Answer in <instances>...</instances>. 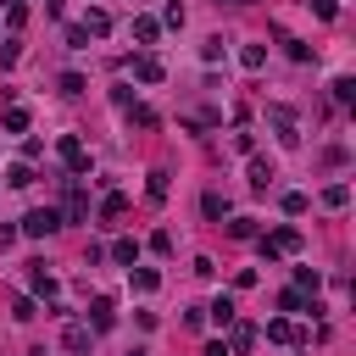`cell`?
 I'll list each match as a JSON object with an SVG mask.
<instances>
[{"mask_svg":"<svg viewBox=\"0 0 356 356\" xmlns=\"http://www.w3.org/2000/svg\"><path fill=\"white\" fill-rule=\"evenodd\" d=\"M56 229H62V212H56V206H39V212L23 217V234H28V240H44V234H56Z\"/></svg>","mask_w":356,"mask_h":356,"instance_id":"cell-1","label":"cell"},{"mask_svg":"<svg viewBox=\"0 0 356 356\" xmlns=\"http://www.w3.org/2000/svg\"><path fill=\"white\" fill-rule=\"evenodd\" d=\"M295 251H301V234H295V229H273V234L262 240V256H267V262H279V256H295Z\"/></svg>","mask_w":356,"mask_h":356,"instance_id":"cell-2","label":"cell"},{"mask_svg":"<svg viewBox=\"0 0 356 356\" xmlns=\"http://www.w3.org/2000/svg\"><path fill=\"white\" fill-rule=\"evenodd\" d=\"M267 123H273L279 145H301V128H295V112L290 106H267Z\"/></svg>","mask_w":356,"mask_h":356,"instance_id":"cell-3","label":"cell"},{"mask_svg":"<svg viewBox=\"0 0 356 356\" xmlns=\"http://www.w3.org/2000/svg\"><path fill=\"white\" fill-rule=\"evenodd\" d=\"M56 151H62V162H67V173H89V156H84V145L73 140V134H62V145H56Z\"/></svg>","mask_w":356,"mask_h":356,"instance_id":"cell-4","label":"cell"},{"mask_svg":"<svg viewBox=\"0 0 356 356\" xmlns=\"http://www.w3.org/2000/svg\"><path fill=\"white\" fill-rule=\"evenodd\" d=\"M112 323H117V306H112V301H106V295H101V301H95V306H89V329H95V334H106V329H112Z\"/></svg>","mask_w":356,"mask_h":356,"instance_id":"cell-5","label":"cell"},{"mask_svg":"<svg viewBox=\"0 0 356 356\" xmlns=\"http://www.w3.org/2000/svg\"><path fill=\"white\" fill-rule=\"evenodd\" d=\"M134 78H140V84H162V62L145 51V56H134Z\"/></svg>","mask_w":356,"mask_h":356,"instance_id":"cell-6","label":"cell"},{"mask_svg":"<svg viewBox=\"0 0 356 356\" xmlns=\"http://www.w3.org/2000/svg\"><path fill=\"white\" fill-rule=\"evenodd\" d=\"M89 340H95V329H89V323H67V334H62L67 351H89Z\"/></svg>","mask_w":356,"mask_h":356,"instance_id":"cell-7","label":"cell"},{"mask_svg":"<svg viewBox=\"0 0 356 356\" xmlns=\"http://www.w3.org/2000/svg\"><path fill=\"white\" fill-rule=\"evenodd\" d=\"M28 284H34V295H44V301H56V279L44 273V262H34V273H28Z\"/></svg>","mask_w":356,"mask_h":356,"instance_id":"cell-8","label":"cell"},{"mask_svg":"<svg viewBox=\"0 0 356 356\" xmlns=\"http://www.w3.org/2000/svg\"><path fill=\"white\" fill-rule=\"evenodd\" d=\"M128 273H134V290H140V295H151V290L162 284V273H156V267H128Z\"/></svg>","mask_w":356,"mask_h":356,"instance_id":"cell-9","label":"cell"},{"mask_svg":"<svg viewBox=\"0 0 356 356\" xmlns=\"http://www.w3.org/2000/svg\"><path fill=\"white\" fill-rule=\"evenodd\" d=\"M323 206H329V212H345V206H351V184H329V190H323Z\"/></svg>","mask_w":356,"mask_h":356,"instance_id":"cell-10","label":"cell"},{"mask_svg":"<svg viewBox=\"0 0 356 356\" xmlns=\"http://www.w3.org/2000/svg\"><path fill=\"white\" fill-rule=\"evenodd\" d=\"M6 184H12V190H28V184H34V167H28V162H12V167H6Z\"/></svg>","mask_w":356,"mask_h":356,"instance_id":"cell-11","label":"cell"},{"mask_svg":"<svg viewBox=\"0 0 356 356\" xmlns=\"http://www.w3.org/2000/svg\"><path fill=\"white\" fill-rule=\"evenodd\" d=\"M78 28H84V34H112V17L95 6V12H84V23H78Z\"/></svg>","mask_w":356,"mask_h":356,"instance_id":"cell-12","label":"cell"},{"mask_svg":"<svg viewBox=\"0 0 356 356\" xmlns=\"http://www.w3.org/2000/svg\"><path fill=\"white\" fill-rule=\"evenodd\" d=\"M156 34H162L156 17H134V39H140V44H156Z\"/></svg>","mask_w":356,"mask_h":356,"instance_id":"cell-13","label":"cell"},{"mask_svg":"<svg viewBox=\"0 0 356 356\" xmlns=\"http://www.w3.org/2000/svg\"><path fill=\"white\" fill-rule=\"evenodd\" d=\"M201 212L217 222V217H229V195H217V190H206V201H201Z\"/></svg>","mask_w":356,"mask_h":356,"instance_id":"cell-14","label":"cell"},{"mask_svg":"<svg viewBox=\"0 0 356 356\" xmlns=\"http://www.w3.org/2000/svg\"><path fill=\"white\" fill-rule=\"evenodd\" d=\"M251 184H256V190L273 184V162H267V156H256V162H251Z\"/></svg>","mask_w":356,"mask_h":356,"instance_id":"cell-15","label":"cell"},{"mask_svg":"<svg viewBox=\"0 0 356 356\" xmlns=\"http://www.w3.org/2000/svg\"><path fill=\"white\" fill-rule=\"evenodd\" d=\"M112 256H117L123 267H134V262H140V240H117V245H112Z\"/></svg>","mask_w":356,"mask_h":356,"instance_id":"cell-16","label":"cell"},{"mask_svg":"<svg viewBox=\"0 0 356 356\" xmlns=\"http://www.w3.org/2000/svg\"><path fill=\"white\" fill-rule=\"evenodd\" d=\"M17 56H23V44H17V39H0V73H12Z\"/></svg>","mask_w":356,"mask_h":356,"instance_id":"cell-17","label":"cell"},{"mask_svg":"<svg viewBox=\"0 0 356 356\" xmlns=\"http://www.w3.org/2000/svg\"><path fill=\"white\" fill-rule=\"evenodd\" d=\"M84 217H89V201L78 190H67V222H84Z\"/></svg>","mask_w":356,"mask_h":356,"instance_id":"cell-18","label":"cell"},{"mask_svg":"<svg viewBox=\"0 0 356 356\" xmlns=\"http://www.w3.org/2000/svg\"><path fill=\"white\" fill-rule=\"evenodd\" d=\"M240 62H245L251 73H262V67H267V51H262V44H245V51H240Z\"/></svg>","mask_w":356,"mask_h":356,"instance_id":"cell-19","label":"cell"},{"mask_svg":"<svg viewBox=\"0 0 356 356\" xmlns=\"http://www.w3.org/2000/svg\"><path fill=\"white\" fill-rule=\"evenodd\" d=\"M267 340H279V345H290V340H295V329H290V318H273V323H267Z\"/></svg>","mask_w":356,"mask_h":356,"instance_id":"cell-20","label":"cell"},{"mask_svg":"<svg viewBox=\"0 0 356 356\" xmlns=\"http://www.w3.org/2000/svg\"><path fill=\"white\" fill-rule=\"evenodd\" d=\"M123 212H128V195H117V190H112V195L101 201V217H123Z\"/></svg>","mask_w":356,"mask_h":356,"instance_id":"cell-21","label":"cell"},{"mask_svg":"<svg viewBox=\"0 0 356 356\" xmlns=\"http://www.w3.org/2000/svg\"><path fill=\"white\" fill-rule=\"evenodd\" d=\"M12 318H17V323H28V318H39V306H34L28 295H17V301H12Z\"/></svg>","mask_w":356,"mask_h":356,"instance_id":"cell-22","label":"cell"},{"mask_svg":"<svg viewBox=\"0 0 356 356\" xmlns=\"http://www.w3.org/2000/svg\"><path fill=\"white\" fill-rule=\"evenodd\" d=\"M334 101H340V106L356 101V78H334Z\"/></svg>","mask_w":356,"mask_h":356,"instance_id":"cell-23","label":"cell"},{"mask_svg":"<svg viewBox=\"0 0 356 356\" xmlns=\"http://www.w3.org/2000/svg\"><path fill=\"white\" fill-rule=\"evenodd\" d=\"M212 318H217V323H234V301L217 295V301H212Z\"/></svg>","mask_w":356,"mask_h":356,"instance_id":"cell-24","label":"cell"},{"mask_svg":"<svg viewBox=\"0 0 356 356\" xmlns=\"http://www.w3.org/2000/svg\"><path fill=\"white\" fill-rule=\"evenodd\" d=\"M295 284H301V290H318L323 273H318V267H295Z\"/></svg>","mask_w":356,"mask_h":356,"instance_id":"cell-25","label":"cell"},{"mask_svg":"<svg viewBox=\"0 0 356 356\" xmlns=\"http://www.w3.org/2000/svg\"><path fill=\"white\" fill-rule=\"evenodd\" d=\"M6 134H28V112H23V106L6 112Z\"/></svg>","mask_w":356,"mask_h":356,"instance_id":"cell-26","label":"cell"},{"mask_svg":"<svg viewBox=\"0 0 356 356\" xmlns=\"http://www.w3.org/2000/svg\"><path fill=\"white\" fill-rule=\"evenodd\" d=\"M251 340H256V329L251 323H234V345L229 351H251Z\"/></svg>","mask_w":356,"mask_h":356,"instance_id":"cell-27","label":"cell"},{"mask_svg":"<svg viewBox=\"0 0 356 356\" xmlns=\"http://www.w3.org/2000/svg\"><path fill=\"white\" fill-rule=\"evenodd\" d=\"M162 23H167V28H184V6H178V0H167V6H162Z\"/></svg>","mask_w":356,"mask_h":356,"instance_id":"cell-28","label":"cell"},{"mask_svg":"<svg viewBox=\"0 0 356 356\" xmlns=\"http://www.w3.org/2000/svg\"><path fill=\"white\" fill-rule=\"evenodd\" d=\"M151 201H167V173H151V184H145Z\"/></svg>","mask_w":356,"mask_h":356,"instance_id":"cell-29","label":"cell"},{"mask_svg":"<svg viewBox=\"0 0 356 356\" xmlns=\"http://www.w3.org/2000/svg\"><path fill=\"white\" fill-rule=\"evenodd\" d=\"M306 206H312V201H306V195H301V190H290V195H284V212H290V217H301V212H306Z\"/></svg>","mask_w":356,"mask_h":356,"instance_id":"cell-30","label":"cell"},{"mask_svg":"<svg viewBox=\"0 0 356 356\" xmlns=\"http://www.w3.org/2000/svg\"><path fill=\"white\" fill-rule=\"evenodd\" d=\"M279 306H284V312H306V295H301V290H284Z\"/></svg>","mask_w":356,"mask_h":356,"instance_id":"cell-31","label":"cell"},{"mask_svg":"<svg viewBox=\"0 0 356 356\" xmlns=\"http://www.w3.org/2000/svg\"><path fill=\"white\" fill-rule=\"evenodd\" d=\"M229 234H234V240H251V234H256V222H251V217H234V222H229Z\"/></svg>","mask_w":356,"mask_h":356,"instance_id":"cell-32","label":"cell"},{"mask_svg":"<svg viewBox=\"0 0 356 356\" xmlns=\"http://www.w3.org/2000/svg\"><path fill=\"white\" fill-rule=\"evenodd\" d=\"M128 117L140 123V128H156V112H151V106H128Z\"/></svg>","mask_w":356,"mask_h":356,"instance_id":"cell-33","label":"cell"},{"mask_svg":"<svg viewBox=\"0 0 356 356\" xmlns=\"http://www.w3.org/2000/svg\"><path fill=\"white\" fill-rule=\"evenodd\" d=\"M62 95H84V78L78 73H62Z\"/></svg>","mask_w":356,"mask_h":356,"instance_id":"cell-34","label":"cell"},{"mask_svg":"<svg viewBox=\"0 0 356 356\" xmlns=\"http://www.w3.org/2000/svg\"><path fill=\"white\" fill-rule=\"evenodd\" d=\"M312 12H318V17H329V23H334V12H340V6H334V0H312Z\"/></svg>","mask_w":356,"mask_h":356,"instance_id":"cell-35","label":"cell"},{"mask_svg":"<svg viewBox=\"0 0 356 356\" xmlns=\"http://www.w3.org/2000/svg\"><path fill=\"white\" fill-rule=\"evenodd\" d=\"M6 245H17V229H12V222H0V251H6Z\"/></svg>","mask_w":356,"mask_h":356,"instance_id":"cell-36","label":"cell"},{"mask_svg":"<svg viewBox=\"0 0 356 356\" xmlns=\"http://www.w3.org/2000/svg\"><path fill=\"white\" fill-rule=\"evenodd\" d=\"M206 356H234V351L222 345V340H212V345H206Z\"/></svg>","mask_w":356,"mask_h":356,"instance_id":"cell-37","label":"cell"},{"mask_svg":"<svg viewBox=\"0 0 356 356\" xmlns=\"http://www.w3.org/2000/svg\"><path fill=\"white\" fill-rule=\"evenodd\" d=\"M44 12H51V17H62V0H44Z\"/></svg>","mask_w":356,"mask_h":356,"instance_id":"cell-38","label":"cell"},{"mask_svg":"<svg viewBox=\"0 0 356 356\" xmlns=\"http://www.w3.org/2000/svg\"><path fill=\"white\" fill-rule=\"evenodd\" d=\"M234 6H251V0H234Z\"/></svg>","mask_w":356,"mask_h":356,"instance_id":"cell-39","label":"cell"},{"mask_svg":"<svg viewBox=\"0 0 356 356\" xmlns=\"http://www.w3.org/2000/svg\"><path fill=\"white\" fill-rule=\"evenodd\" d=\"M134 356H145V351H134Z\"/></svg>","mask_w":356,"mask_h":356,"instance_id":"cell-40","label":"cell"}]
</instances>
